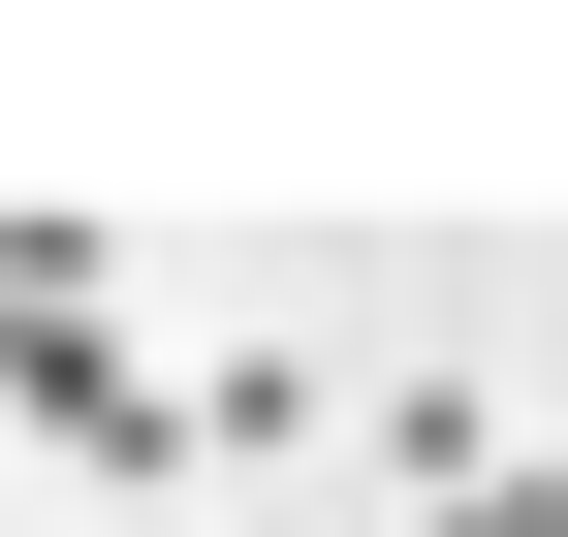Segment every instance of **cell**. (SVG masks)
<instances>
[{
  "label": "cell",
  "mask_w": 568,
  "mask_h": 537,
  "mask_svg": "<svg viewBox=\"0 0 568 537\" xmlns=\"http://www.w3.org/2000/svg\"><path fill=\"white\" fill-rule=\"evenodd\" d=\"M0 443H32V475H222V379L190 348H126V316H0Z\"/></svg>",
  "instance_id": "6da1fadb"
},
{
  "label": "cell",
  "mask_w": 568,
  "mask_h": 537,
  "mask_svg": "<svg viewBox=\"0 0 568 537\" xmlns=\"http://www.w3.org/2000/svg\"><path fill=\"white\" fill-rule=\"evenodd\" d=\"M222 537H316V506H222Z\"/></svg>",
  "instance_id": "277c9868"
},
{
  "label": "cell",
  "mask_w": 568,
  "mask_h": 537,
  "mask_svg": "<svg viewBox=\"0 0 568 537\" xmlns=\"http://www.w3.org/2000/svg\"><path fill=\"white\" fill-rule=\"evenodd\" d=\"M347 443H379L410 506H474V475H506V379H379V412H347Z\"/></svg>",
  "instance_id": "7a4b0ae2"
},
{
  "label": "cell",
  "mask_w": 568,
  "mask_h": 537,
  "mask_svg": "<svg viewBox=\"0 0 568 537\" xmlns=\"http://www.w3.org/2000/svg\"><path fill=\"white\" fill-rule=\"evenodd\" d=\"M410 537H568V475H537V443H506V475H474V506H410Z\"/></svg>",
  "instance_id": "3957f363"
}]
</instances>
